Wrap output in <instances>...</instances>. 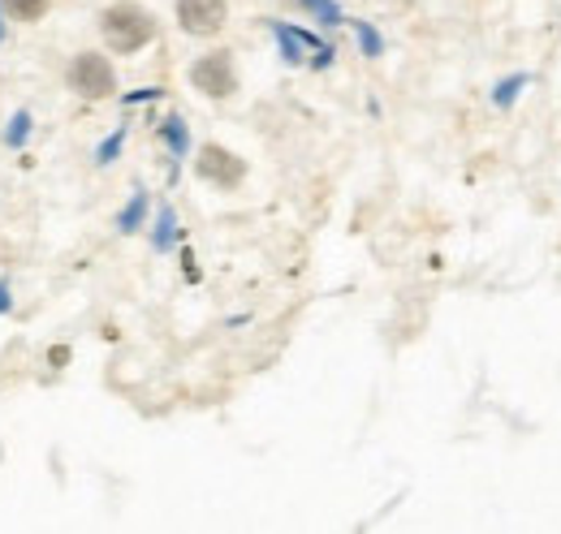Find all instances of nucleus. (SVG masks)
Here are the masks:
<instances>
[{
  "mask_svg": "<svg viewBox=\"0 0 561 534\" xmlns=\"http://www.w3.org/2000/svg\"><path fill=\"white\" fill-rule=\"evenodd\" d=\"M100 31H104V44L113 53L130 57V53H139V48H147L156 39V18L126 0V4H108L100 13Z\"/></svg>",
  "mask_w": 561,
  "mask_h": 534,
  "instance_id": "obj_1",
  "label": "nucleus"
},
{
  "mask_svg": "<svg viewBox=\"0 0 561 534\" xmlns=\"http://www.w3.org/2000/svg\"><path fill=\"white\" fill-rule=\"evenodd\" d=\"M70 86L82 100H108L117 91V73L108 66V57L100 53H78L70 66Z\"/></svg>",
  "mask_w": 561,
  "mask_h": 534,
  "instance_id": "obj_2",
  "label": "nucleus"
},
{
  "mask_svg": "<svg viewBox=\"0 0 561 534\" xmlns=\"http://www.w3.org/2000/svg\"><path fill=\"white\" fill-rule=\"evenodd\" d=\"M191 82H195V91H204L208 100H229V95L238 91V73H233L229 53H208V57H199V61L191 66Z\"/></svg>",
  "mask_w": 561,
  "mask_h": 534,
  "instance_id": "obj_3",
  "label": "nucleus"
},
{
  "mask_svg": "<svg viewBox=\"0 0 561 534\" xmlns=\"http://www.w3.org/2000/svg\"><path fill=\"white\" fill-rule=\"evenodd\" d=\"M195 173H199L204 182H211V186H220V190H233V186L247 177V164H242L233 151H225L220 142H208V147H199Z\"/></svg>",
  "mask_w": 561,
  "mask_h": 534,
  "instance_id": "obj_4",
  "label": "nucleus"
},
{
  "mask_svg": "<svg viewBox=\"0 0 561 534\" xmlns=\"http://www.w3.org/2000/svg\"><path fill=\"white\" fill-rule=\"evenodd\" d=\"M229 18L225 0H178V22L186 35H216Z\"/></svg>",
  "mask_w": 561,
  "mask_h": 534,
  "instance_id": "obj_5",
  "label": "nucleus"
},
{
  "mask_svg": "<svg viewBox=\"0 0 561 534\" xmlns=\"http://www.w3.org/2000/svg\"><path fill=\"white\" fill-rule=\"evenodd\" d=\"M48 4H53V0H4V9H9L18 22H39V18L48 13Z\"/></svg>",
  "mask_w": 561,
  "mask_h": 534,
  "instance_id": "obj_6",
  "label": "nucleus"
}]
</instances>
